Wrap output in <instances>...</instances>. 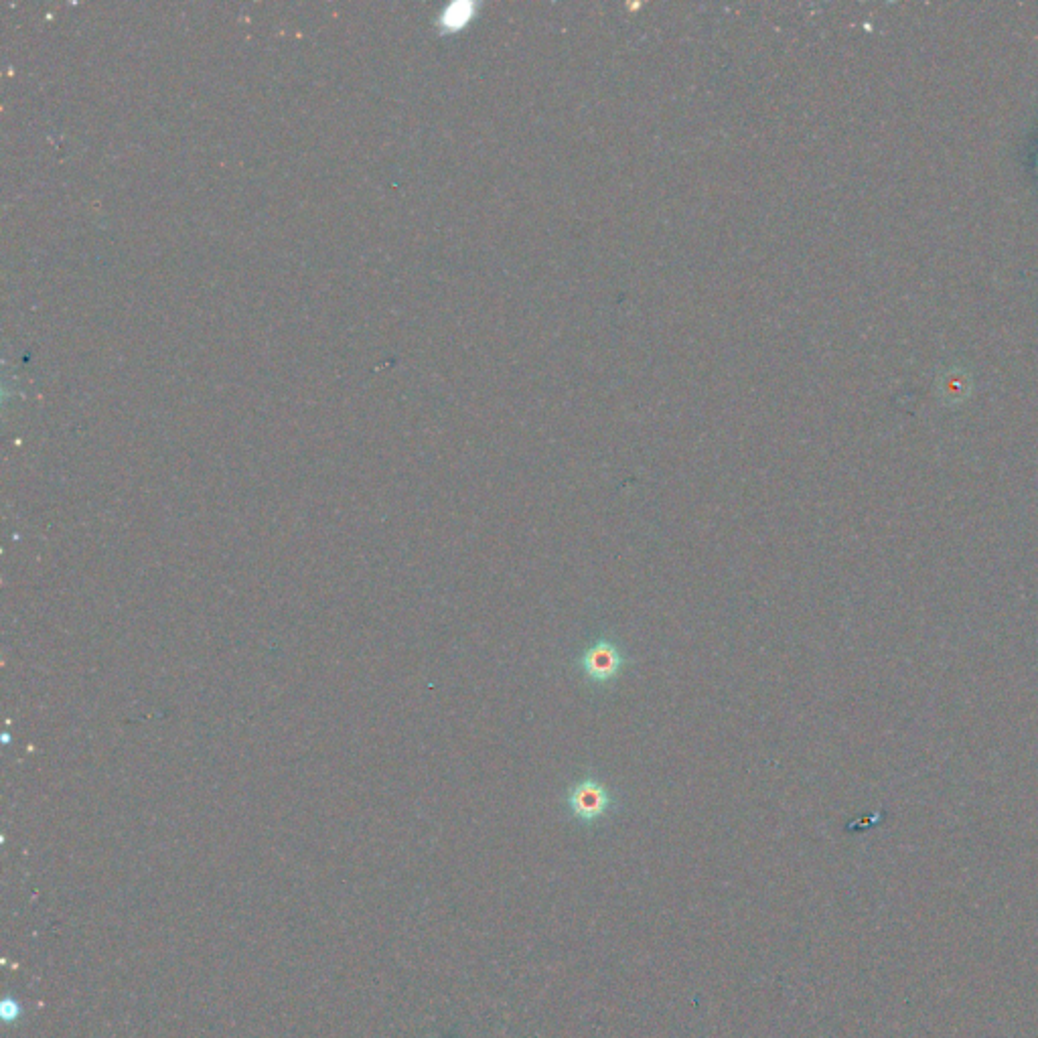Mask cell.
Here are the masks:
<instances>
[{
  "label": "cell",
  "mask_w": 1038,
  "mask_h": 1038,
  "mask_svg": "<svg viewBox=\"0 0 1038 1038\" xmlns=\"http://www.w3.org/2000/svg\"><path fill=\"white\" fill-rule=\"evenodd\" d=\"M633 663L635 661L627 655L625 647L607 635L590 641L576 657V667L584 682L597 688L615 684Z\"/></svg>",
  "instance_id": "cell-2"
},
{
  "label": "cell",
  "mask_w": 1038,
  "mask_h": 1038,
  "mask_svg": "<svg viewBox=\"0 0 1038 1038\" xmlns=\"http://www.w3.org/2000/svg\"><path fill=\"white\" fill-rule=\"evenodd\" d=\"M564 801L568 813L578 824L584 826H595L603 822L621 805L617 793L595 773H586L574 783H570Z\"/></svg>",
  "instance_id": "cell-1"
}]
</instances>
